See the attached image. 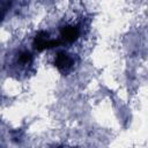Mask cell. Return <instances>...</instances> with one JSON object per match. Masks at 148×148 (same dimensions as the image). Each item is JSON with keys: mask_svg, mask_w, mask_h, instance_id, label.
<instances>
[{"mask_svg": "<svg viewBox=\"0 0 148 148\" xmlns=\"http://www.w3.org/2000/svg\"><path fill=\"white\" fill-rule=\"evenodd\" d=\"M54 65L60 72L66 73L73 67L74 59L66 52H59L54 58Z\"/></svg>", "mask_w": 148, "mask_h": 148, "instance_id": "6da1fadb", "label": "cell"}, {"mask_svg": "<svg viewBox=\"0 0 148 148\" xmlns=\"http://www.w3.org/2000/svg\"><path fill=\"white\" fill-rule=\"evenodd\" d=\"M61 43H73L80 36V28L77 25H65L60 30Z\"/></svg>", "mask_w": 148, "mask_h": 148, "instance_id": "7a4b0ae2", "label": "cell"}, {"mask_svg": "<svg viewBox=\"0 0 148 148\" xmlns=\"http://www.w3.org/2000/svg\"><path fill=\"white\" fill-rule=\"evenodd\" d=\"M32 60V56L30 52L28 51H24V52H21L20 53V57H18V61L22 64V65H28L30 64Z\"/></svg>", "mask_w": 148, "mask_h": 148, "instance_id": "3957f363", "label": "cell"}]
</instances>
